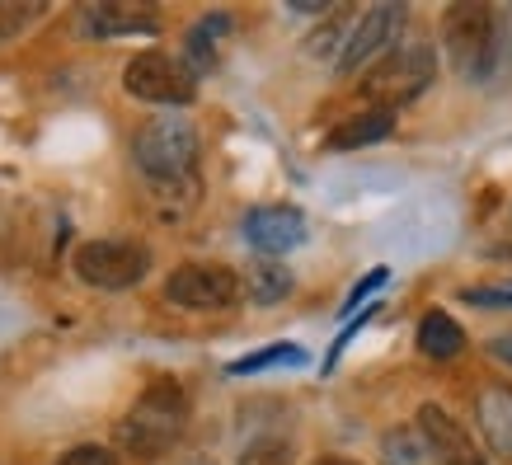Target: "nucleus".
<instances>
[{
    "instance_id": "obj_1",
    "label": "nucleus",
    "mask_w": 512,
    "mask_h": 465,
    "mask_svg": "<svg viewBox=\"0 0 512 465\" xmlns=\"http://www.w3.org/2000/svg\"><path fill=\"white\" fill-rule=\"evenodd\" d=\"M188 428V395L179 381L170 376H160L151 386L137 395V404L127 409L123 419H118V451L127 456H141V461H151V456H165V451L184 437Z\"/></svg>"
},
{
    "instance_id": "obj_2",
    "label": "nucleus",
    "mask_w": 512,
    "mask_h": 465,
    "mask_svg": "<svg viewBox=\"0 0 512 465\" xmlns=\"http://www.w3.org/2000/svg\"><path fill=\"white\" fill-rule=\"evenodd\" d=\"M198 127L179 118V113H165V118H151L132 137V160L137 170L151 179V184H188L193 179V165H198Z\"/></svg>"
},
{
    "instance_id": "obj_3",
    "label": "nucleus",
    "mask_w": 512,
    "mask_h": 465,
    "mask_svg": "<svg viewBox=\"0 0 512 465\" xmlns=\"http://www.w3.org/2000/svg\"><path fill=\"white\" fill-rule=\"evenodd\" d=\"M442 43L461 80L489 85V52H494V10L489 5H451L442 19Z\"/></svg>"
},
{
    "instance_id": "obj_4",
    "label": "nucleus",
    "mask_w": 512,
    "mask_h": 465,
    "mask_svg": "<svg viewBox=\"0 0 512 465\" xmlns=\"http://www.w3.org/2000/svg\"><path fill=\"white\" fill-rule=\"evenodd\" d=\"M71 268H76L80 282H90L99 292H127L146 278L151 249L137 245V240H85L71 254Z\"/></svg>"
},
{
    "instance_id": "obj_5",
    "label": "nucleus",
    "mask_w": 512,
    "mask_h": 465,
    "mask_svg": "<svg viewBox=\"0 0 512 465\" xmlns=\"http://www.w3.org/2000/svg\"><path fill=\"white\" fill-rule=\"evenodd\" d=\"M437 76V57H433V47H423V43H404L395 47L386 62L376 66L372 76H367V99H372L376 109H400V104H409V99H419L428 85H433Z\"/></svg>"
},
{
    "instance_id": "obj_6",
    "label": "nucleus",
    "mask_w": 512,
    "mask_h": 465,
    "mask_svg": "<svg viewBox=\"0 0 512 465\" xmlns=\"http://www.w3.org/2000/svg\"><path fill=\"white\" fill-rule=\"evenodd\" d=\"M123 90L141 104H165V109H184L198 94V80L188 76L184 62H174L170 52H137L123 71Z\"/></svg>"
},
{
    "instance_id": "obj_7",
    "label": "nucleus",
    "mask_w": 512,
    "mask_h": 465,
    "mask_svg": "<svg viewBox=\"0 0 512 465\" xmlns=\"http://www.w3.org/2000/svg\"><path fill=\"white\" fill-rule=\"evenodd\" d=\"M165 301L184 310H231L240 301V278L226 264H179L165 282Z\"/></svg>"
},
{
    "instance_id": "obj_8",
    "label": "nucleus",
    "mask_w": 512,
    "mask_h": 465,
    "mask_svg": "<svg viewBox=\"0 0 512 465\" xmlns=\"http://www.w3.org/2000/svg\"><path fill=\"white\" fill-rule=\"evenodd\" d=\"M400 29H404V5H390V0H386V5H372V10L353 24V29L343 33L334 66H339L343 76H353L357 66H367L372 57H381V52L400 38Z\"/></svg>"
},
{
    "instance_id": "obj_9",
    "label": "nucleus",
    "mask_w": 512,
    "mask_h": 465,
    "mask_svg": "<svg viewBox=\"0 0 512 465\" xmlns=\"http://www.w3.org/2000/svg\"><path fill=\"white\" fill-rule=\"evenodd\" d=\"M423 447L433 456V465H484V451L475 447V437L461 419H451L442 404H423L419 409V428Z\"/></svg>"
},
{
    "instance_id": "obj_10",
    "label": "nucleus",
    "mask_w": 512,
    "mask_h": 465,
    "mask_svg": "<svg viewBox=\"0 0 512 465\" xmlns=\"http://www.w3.org/2000/svg\"><path fill=\"white\" fill-rule=\"evenodd\" d=\"M245 240L259 254H268V259H278V254H292L296 245H306V217L296 212V207H287V202H268V207H254V212H245Z\"/></svg>"
},
{
    "instance_id": "obj_11",
    "label": "nucleus",
    "mask_w": 512,
    "mask_h": 465,
    "mask_svg": "<svg viewBox=\"0 0 512 465\" xmlns=\"http://www.w3.org/2000/svg\"><path fill=\"white\" fill-rule=\"evenodd\" d=\"M80 29L90 38H118V33H156L160 19L146 5H85Z\"/></svg>"
},
{
    "instance_id": "obj_12",
    "label": "nucleus",
    "mask_w": 512,
    "mask_h": 465,
    "mask_svg": "<svg viewBox=\"0 0 512 465\" xmlns=\"http://www.w3.org/2000/svg\"><path fill=\"white\" fill-rule=\"evenodd\" d=\"M231 38V15H202L193 29H188V76L198 80V76H207L212 66L221 62V43Z\"/></svg>"
},
{
    "instance_id": "obj_13",
    "label": "nucleus",
    "mask_w": 512,
    "mask_h": 465,
    "mask_svg": "<svg viewBox=\"0 0 512 465\" xmlns=\"http://www.w3.org/2000/svg\"><path fill=\"white\" fill-rule=\"evenodd\" d=\"M475 419H480L489 447L512 456V390L508 386H484L475 395Z\"/></svg>"
},
{
    "instance_id": "obj_14",
    "label": "nucleus",
    "mask_w": 512,
    "mask_h": 465,
    "mask_svg": "<svg viewBox=\"0 0 512 465\" xmlns=\"http://www.w3.org/2000/svg\"><path fill=\"white\" fill-rule=\"evenodd\" d=\"M395 132V113L390 109H367L357 118H343L334 132H329V151H357V146H372V141L390 137Z\"/></svg>"
},
{
    "instance_id": "obj_15",
    "label": "nucleus",
    "mask_w": 512,
    "mask_h": 465,
    "mask_svg": "<svg viewBox=\"0 0 512 465\" xmlns=\"http://www.w3.org/2000/svg\"><path fill=\"white\" fill-rule=\"evenodd\" d=\"M419 348L428 357H437V362H447V357H456L466 348V329L456 325L447 310H428L419 320Z\"/></svg>"
},
{
    "instance_id": "obj_16",
    "label": "nucleus",
    "mask_w": 512,
    "mask_h": 465,
    "mask_svg": "<svg viewBox=\"0 0 512 465\" xmlns=\"http://www.w3.org/2000/svg\"><path fill=\"white\" fill-rule=\"evenodd\" d=\"M240 292L254 301V306H278L282 296L292 292V268L273 264V259H259V264L245 273V282H240Z\"/></svg>"
},
{
    "instance_id": "obj_17",
    "label": "nucleus",
    "mask_w": 512,
    "mask_h": 465,
    "mask_svg": "<svg viewBox=\"0 0 512 465\" xmlns=\"http://www.w3.org/2000/svg\"><path fill=\"white\" fill-rule=\"evenodd\" d=\"M381 456L386 465H433L428 447H423V437L414 428H395V433L381 437Z\"/></svg>"
},
{
    "instance_id": "obj_18",
    "label": "nucleus",
    "mask_w": 512,
    "mask_h": 465,
    "mask_svg": "<svg viewBox=\"0 0 512 465\" xmlns=\"http://www.w3.org/2000/svg\"><path fill=\"white\" fill-rule=\"evenodd\" d=\"M278 362H287V367H301V362H306V353H301L296 343H278V348H264V353H254V357H240V362H231V376L264 372V367H278Z\"/></svg>"
},
{
    "instance_id": "obj_19",
    "label": "nucleus",
    "mask_w": 512,
    "mask_h": 465,
    "mask_svg": "<svg viewBox=\"0 0 512 465\" xmlns=\"http://www.w3.org/2000/svg\"><path fill=\"white\" fill-rule=\"evenodd\" d=\"M466 306H480V310H512V278H494V282H475L461 292Z\"/></svg>"
},
{
    "instance_id": "obj_20",
    "label": "nucleus",
    "mask_w": 512,
    "mask_h": 465,
    "mask_svg": "<svg viewBox=\"0 0 512 465\" xmlns=\"http://www.w3.org/2000/svg\"><path fill=\"white\" fill-rule=\"evenodd\" d=\"M512 76V10L494 15V52H489V80Z\"/></svg>"
},
{
    "instance_id": "obj_21",
    "label": "nucleus",
    "mask_w": 512,
    "mask_h": 465,
    "mask_svg": "<svg viewBox=\"0 0 512 465\" xmlns=\"http://www.w3.org/2000/svg\"><path fill=\"white\" fill-rule=\"evenodd\" d=\"M240 465H292V447L278 437H259L240 451Z\"/></svg>"
},
{
    "instance_id": "obj_22",
    "label": "nucleus",
    "mask_w": 512,
    "mask_h": 465,
    "mask_svg": "<svg viewBox=\"0 0 512 465\" xmlns=\"http://www.w3.org/2000/svg\"><path fill=\"white\" fill-rule=\"evenodd\" d=\"M38 15H43V5H0V43L15 38V33H24Z\"/></svg>"
},
{
    "instance_id": "obj_23",
    "label": "nucleus",
    "mask_w": 512,
    "mask_h": 465,
    "mask_svg": "<svg viewBox=\"0 0 512 465\" xmlns=\"http://www.w3.org/2000/svg\"><path fill=\"white\" fill-rule=\"evenodd\" d=\"M386 282H390V268H372V273H367V278H362L353 292H348V301H343V315H353V310L362 306V301H367L372 292H381Z\"/></svg>"
},
{
    "instance_id": "obj_24",
    "label": "nucleus",
    "mask_w": 512,
    "mask_h": 465,
    "mask_svg": "<svg viewBox=\"0 0 512 465\" xmlns=\"http://www.w3.org/2000/svg\"><path fill=\"white\" fill-rule=\"evenodd\" d=\"M57 465H118V451L109 447H94V442H85V447H71Z\"/></svg>"
},
{
    "instance_id": "obj_25",
    "label": "nucleus",
    "mask_w": 512,
    "mask_h": 465,
    "mask_svg": "<svg viewBox=\"0 0 512 465\" xmlns=\"http://www.w3.org/2000/svg\"><path fill=\"white\" fill-rule=\"evenodd\" d=\"M339 38H343L339 29H320V33L311 38V52H315V57H329V52L339 47ZM334 57H339V52H334Z\"/></svg>"
},
{
    "instance_id": "obj_26",
    "label": "nucleus",
    "mask_w": 512,
    "mask_h": 465,
    "mask_svg": "<svg viewBox=\"0 0 512 465\" xmlns=\"http://www.w3.org/2000/svg\"><path fill=\"white\" fill-rule=\"evenodd\" d=\"M494 357H498V362H508V367H512V329H508V334H498V339H494Z\"/></svg>"
},
{
    "instance_id": "obj_27",
    "label": "nucleus",
    "mask_w": 512,
    "mask_h": 465,
    "mask_svg": "<svg viewBox=\"0 0 512 465\" xmlns=\"http://www.w3.org/2000/svg\"><path fill=\"white\" fill-rule=\"evenodd\" d=\"M315 465H357V461H343V456H320Z\"/></svg>"
}]
</instances>
